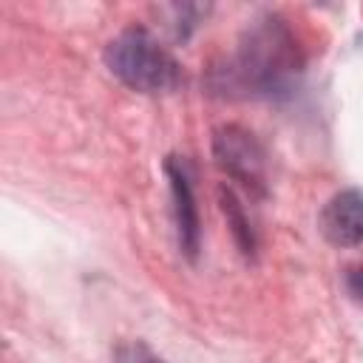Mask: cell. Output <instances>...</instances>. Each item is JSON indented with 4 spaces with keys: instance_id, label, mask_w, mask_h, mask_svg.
Instances as JSON below:
<instances>
[{
    "instance_id": "obj_1",
    "label": "cell",
    "mask_w": 363,
    "mask_h": 363,
    "mask_svg": "<svg viewBox=\"0 0 363 363\" xmlns=\"http://www.w3.org/2000/svg\"><path fill=\"white\" fill-rule=\"evenodd\" d=\"M303 71V51L278 14H264L247 26L235 51L210 71V88L221 96H281Z\"/></svg>"
},
{
    "instance_id": "obj_2",
    "label": "cell",
    "mask_w": 363,
    "mask_h": 363,
    "mask_svg": "<svg viewBox=\"0 0 363 363\" xmlns=\"http://www.w3.org/2000/svg\"><path fill=\"white\" fill-rule=\"evenodd\" d=\"M105 65L119 82L139 94H167L184 82L176 57L142 26L125 28L108 43Z\"/></svg>"
},
{
    "instance_id": "obj_3",
    "label": "cell",
    "mask_w": 363,
    "mask_h": 363,
    "mask_svg": "<svg viewBox=\"0 0 363 363\" xmlns=\"http://www.w3.org/2000/svg\"><path fill=\"white\" fill-rule=\"evenodd\" d=\"M216 164L238 182L247 193L261 196L267 190V153L252 130L241 125H221L213 133Z\"/></svg>"
},
{
    "instance_id": "obj_4",
    "label": "cell",
    "mask_w": 363,
    "mask_h": 363,
    "mask_svg": "<svg viewBox=\"0 0 363 363\" xmlns=\"http://www.w3.org/2000/svg\"><path fill=\"white\" fill-rule=\"evenodd\" d=\"M318 227L323 238L335 247H357L363 244V193L360 190H340L335 193L320 216Z\"/></svg>"
},
{
    "instance_id": "obj_5",
    "label": "cell",
    "mask_w": 363,
    "mask_h": 363,
    "mask_svg": "<svg viewBox=\"0 0 363 363\" xmlns=\"http://www.w3.org/2000/svg\"><path fill=\"white\" fill-rule=\"evenodd\" d=\"M164 173L170 179V193H173V216H176V233L179 244L187 258H196L199 252V210H196V196H193V179L187 170V162L179 156H170L164 162Z\"/></svg>"
},
{
    "instance_id": "obj_6",
    "label": "cell",
    "mask_w": 363,
    "mask_h": 363,
    "mask_svg": "<svg viewBox=\"0 0 363 363\" xmlns=\"http://www.w3.org/2000/svg\"><path fill=\"white\" fill-rule=\"evenodd\" d=\"M221 207H224V213H227V221L233 224V233H235V241H238L241 252H252V247H255L252 227H250V218L241 213L238 199H235L233 190H224V193H221Z\"/></svg>"
},
{
    "instance_id": "obj_7",
    "label": "cell",
    "mask_w": 363,
    "mask_h": 363,
    "mask_svg": "<svg viewBox=\"0 0 363 363\" xmlns=\"http://www.w3.org/2000/svg\"><path fill=\"white\" fill-rule=\"evenodd\" d=\"M343 284H346V292L352 295V301L363 303V267H349L343 275Z\"/></svg>"
},
{
    "instance_id": "obj_8",
    "label": "cell",
    "mask_w": 363,
    "mask_h": 363,
    "mask_svg": "<svg viewBox=\"0 0 363 363\" xmlns=\"http://www.w3.org/2000/svg\"><path fill=\"white\" fill-rule=\"evenodd\" d=\"M142 363H162V360H142Z\"/></svg>"
}]
</instances>
